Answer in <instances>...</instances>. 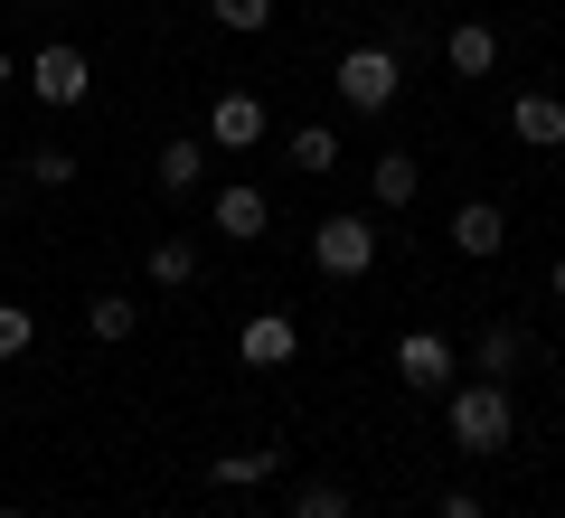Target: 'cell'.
Segmentation results:
<instances>
[{"mask_svg":"<svg viewBox=\"0 0 565 518\" xmlns=\"http://www.w3.org/2000/svg\"><path fill=\"white\" fill-rule=\"evenodd\" d=\"M509 434H519V397H509V378L452 387V453H509Z\"/></svg>","mask_w":565,"mask_h":518,"instance_id":"cell-1","label":"cell"},{"mask_svg":"<svg viewBox=\"0 0 565 518\" xmlns=\"http://www.w3.org/2000/svg\"><path fill=\"white\" fill-rule=\"evenodd\" d=\"M330 85H340L349 114H386V104H396V85H405V57H396L386 39H367V47H349V57L330 66Z\"/></svg>","mask_w":565,"mask_h":518,"instance_id":"cell-2","label":"cell"},{"mask_svg":"<svg viewBox=\"0 0 565 518\" xmlns=\"http://www.w3.org/2000/svg\"><path fill=\"white\" fill-rule=\"evenodd\" d=\"M20 85L47 104V114H76V104L95 95V57H85V47H66V39H47L39 57L20 66Z\"/></svg>","mask_w":565,"mask_h":518,"instance_id":"cell-3","label":"cell"},{"mask_svg":"<svg viewBox=\"0 0 565 518\" xmlns=\"http://www.w3.org/2000/svg\"><path fill=\"white\" fill-rule=\"evenodd\" d=\"M311 264H321L330 283H359L367 264H377V226L367 218H321L311 226Z\"/></svg>","mask_w":565,"mask_h":518,"instance_id":"cell-4","label":"cell"},{"mask_svg":"<svg viewBox=\"0 0 565 518\" xmlns=\"http://www.w3.org/2000/svg\"><path fill=\"white\" fill-rule=\"evenodd\" d=\"M236 349H245V368H292L302 359V330H292V311H255L236 330Z\"/></svg>","mask_w":565,"mask_h":518,"instance_id":"cell-5","label":"cell"},{"mask_svg":"<svg viewBox=\"0 0 565 518\" xmlns=\"http://www.w3.org/2000/svg\"><path fill=\"white\" fill-rule=\"evenodd\" d=\"M207 141H217V151H255L264 141V104L245 95V85H226V95L207 104Z\"/></svg>","mask_w":565,"mask_h":518,"instance_id":"cell-6","label":"cell"},{"mask_svg":"<svg viewBox=\"0 0 565 518\" xmlns=\"http://www.w3.org/2000/svg\"><path fill=\"white\" fill-rule=\"evenodd\" d=\"M207 226H217L226 245H255L264 226H274V199H264V189H245V180H236V189H217V208H207Z\"/></svg>","mask_w":565,"mask_h":518,"instance_id":"cell-7","label":"cell"},{"mask_svg":"<svg viewBox=\"0 0 565 518\" xmlns=\"http://www.w3.org/2000/svg\"><path fill=\"white\" fill-rule=\"evenodd\" d=\"M509 133L527 141V151H565V95H509Z\"/></svg>","mask_w":565,"mask_h":518,"instance_id":"cell-8","label":"cell"},{"mask_svg":"<svg viewBox=\"0 0 565 518\" xmlns=\"http://www.w3.org/2000/svg\"><path fill=\"white\" fill-rule=\"evenodd\" d=\"M396 378H405V387H424V397H434V387H452V339L405 330V339H396Z\"/></svg>","mask_w":565,"mask_h":518,"instance_id":"cell-9","label":"cell"},{"mask_svg":"<svg viewBox=\"0 0 565 518\" xmlns=\"http://www.w3.org/2000/svg\"><path fill=\"white\" fill-rule=\"evenodd\" d=\"M452 245L490 264V255L509 245V208H500V199H462V208H452Z\"/></svg>","mask_w":565,"mask_h":518,"instance_id":"cell-10","label":"cell"},{"mask_svg":"<svg viewBox=\"0 0 565 518\" xmlns=\"http://www.w3.org/2000/svg\"><path fill=\"white\" fill-rule=\"evenodd\" d=\"M151 170H161V189H170V199H189V189L207 180V141H199V133L161 141V160H151Z\"/></svg>","mask_w":565,"mask_h":518,"instance_id":"cell-11","label":"cell"},{"mask_svg":"<svg viewBox=\"0 0 565 518\" xmlns=\"http://www.w3.org/2000/svg\"><path fill=\"white\" fill-rule=\"evenodd\" d=\"M444 66H452V76H490V66H500V29L462 20V29L444 39Z\"/></svg>","mask_w":565,"mask_h":518,"instance_id":"cell-12","label":"cell"},{"mask_svg":"<svg viewBox=\"0 0 565 518\" xmlns=\"http://www.w3.org/2000/svg\"><path fill=\"white\" fill-rule=\"evenodd\" d=\"M367 189H377V208H405L424 189V160L415 151H377V170H367Z\"/></svg>","mask_w":565,"mask_h":518,"instance_id":"cell-13","label":"cell"},{"mask_svg":"<svg viewBox=\"0 0 565 518\" xmlns=\"http://www.w3.org/2000/svg\"><path fill=\"white\" fill-rule=\"evenodd\" d=\"M282 151H292V170H302V180H330V170H340V133H330V123H302Z\"/></svg>","mask_w":565,"mask_h":518,"instance_id":"cell-14","label":"cell"},{"mask_svg":"<svg viewBox=\"0 0 565 518\" xmlns=\"http://www.w3.org/2000/svg\"><path fill=\"white\" fill-rule=\"evenodd\" d=\"M519 359H527V339L509 330V320H490V330L471 339V368H481V378H519Z\"/></svg>","mask_w":565,"mask_h":518,"instance_id":"cell-15","label":"cell"},{"mask_svg":"<svg viewBox=\"0 0 565 518\" xmlns=\"http://www.w3.org/2000/svg\"><path fill=\"white\" fill-rule=\"evenodd\" d=\"M85 330L114 349V339H132V330H141V302H132V293H95V302H85Z\"/></svg>","mask_w":565,"mask_h":518,"instance_id":"cell-16","label":"cell"},{"mask_svg":"<svg viewBox=\"0 0 565 518\" xmlns=\"http://www.w3.org/2000/svg\"><path fill=\"white\" fill-rule=\"evenodd\" d=\"M274 472H282V453H217V462H207L217 490H255V480H274Z\"/></svg>","mask_w":565,"mask_h":518,"instance_id":"cell-17","label":"cell"},{"mask_svg":"<svg viewBox=\"0 0 565 518\" xmlns=\"http://www.w3.org/2000/svg\"><path fill=\"white\" fill-rule=\"evenodd\" d=\"M189 274H199V245H189V236H161V245H151V283H161V293H180Z\"/></svg>","mask_w":565,"mask_h":518,"instance_id":"cell-18","label":"cell"},{"mask_svg":"<svg viewBox=\"0 0 565 518\" xmlns=\"http://www.w3.org/2000/svg\"><path fill=\"white\" fill-rule=\"evenodd\" d=\"M292 518H349V490L340 480H302L292 490Z\"/></svg>","mask_w":565,"mask_h":518,"instance_id":"cell-19","label":"cell"},{"mask_svg":"<svg viewBox=\"0 0 565 518\" xmlns=\"http://www.w3.org/2000/svg\"><path fill=\"white\" fill-rule=\"evenodd\" d=\"M29 339H39L29 302H0V368H10V359H29Z\"/></svg>","mask_w":565,"mask_h":518,"instance_id":"cell-20","label":"cell"},{"mask_svg":"<svg viewBox=\"0 0 565 518\" xmlns=\"http://www.w3.org/2000/svg\"><path fill=\"white\" fill-rule=\"evenodd\" d=\"M207 20H217V29H236V39H255V29L274 20V0H207Z\"/></svg>","mask_w":565,"mask_h":518,"instance_id":"cell-21","label":"cell"},{"mask_svg":"<svg viewBox=\"0 0 565 518\" xmlns=\"http://www.w3.org/2000/svg\"><path fill=\"white\" fill-rule=\"evenodd\" d=\"M20 170H29V180H39V189H66V180H76V151H29Z\"/></svg>","mask_w":565,"mask_h":518,"instance_id":"cell-22","label":"cell"},{"mask_svg":"<svg viewBox=\"0 0 565 518\" xmlns=\"http://www.w3.org/2000/svg\"><path fill=\"white\" fill-rule=\"evenodd\" d=\"M434 518H490V509H481L471 490H444V499H434Z\"/></svg>","mask_w":565,"mask_h":518,"instance_id":"cell-23","label":"cell"},{"mask_svg":"<svg viewBox=\"0 0 565 518\" xmlns=\"http://www.w3.org/2000/svg\"><path fill=\"white\" fill-rule=\"evenodd\" d=\"M10 85H20V57H10V47H0V95H10Z\"/></svg>","mask_w":565,"mask_h":518,"instance_id":"cell-24","label":"cell"},{"mask_svg":"<svg viewBox=\"0 0 565 518\" xmlns=\"http://www.w3.org/2000/svg\"><path fill=\"white\" fill-rule=\"evenodd\" d=\"M546 283H556V302H565V255H556V274H546Z\"/></svg>","mask_w":565,"mask_h":518,"instance_id":"cell-25","label":"cell"},{"mask_svg":"<svg viewBox=\"0 0 565 518\" xmlns=\"http://www.w3.org/2000/svg\"><path fill=\"white\" fill-rule=\"evenodd\" d=\"M0 518H20V509H10V499H0Z\"/></svg>","mask_w":565,"mask_h":518,"instance_id":"cell-26","label":"cell"},{"mask_svg":"<svg viewBox=\"0 0 565 518\" xmlns=\"http://www.w3.org/2000/svg\"><path fill=\"white\" fill-rule=\"evenodd\" d=\"M556 378H565V359H556Z\"/></svg>","mask_w":565,"mask_h":518,"instance_id":"cell-27","label":"cell"}]
</instances>
